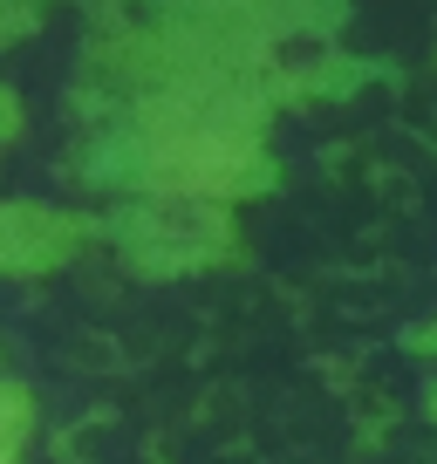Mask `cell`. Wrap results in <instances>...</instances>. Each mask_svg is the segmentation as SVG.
Segmentation results:
<instances>
[{"mask_svg":"<svg viewBox=\"0 0 437 464\" xmlns=\"http://www.w3.org/2000/svg\"><path fill=\"white\" fill-rule=\"evenodd\" d=\"M21 430H28V410H21V396H15V390H0V464H15Z\"/></svg>","mask_w":437,"mask_h":464,"instance_id":"obj_1","label":"cell"},{"mask_svg":"<svg viewBox=\"0 0 437 464\" xmlns=\"http://www.w3.org/2000/svg\"><path fill=\"white\" fill-rule=\"evenodd\" d=\"M28 14H34V0H0V34L28 28Z\"/></svg>","mask_w":437,"mask_h":464,"instance_id":"obj_2","label":"cell"}]
</instances>
